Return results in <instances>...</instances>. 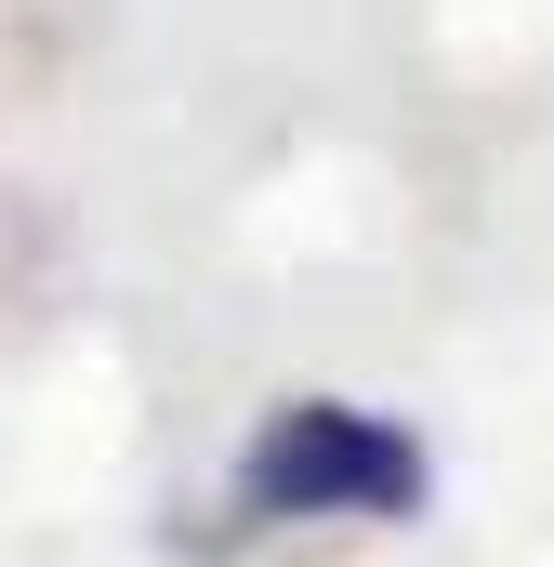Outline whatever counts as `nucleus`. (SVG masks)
I'll use <instances>...</instances> for the list:
<instances>
[{
    "instance_id": "obj_1",
    "label": "nucleus",
    "mask_w": 554,
    "mask_h": 567,
    "mask_svg": "<svg viewBox=\"0 0 554 567\" xmlns=\"http://www.w3.org/2000/svg\"><path fill=\"white\" fill-rule=\"evenodd\" d=\"M422 502H435L422 435H397L383 410H343V396L277 410L238 462V515L265 528H410Z\"/></svg>"
}]
</instances>
